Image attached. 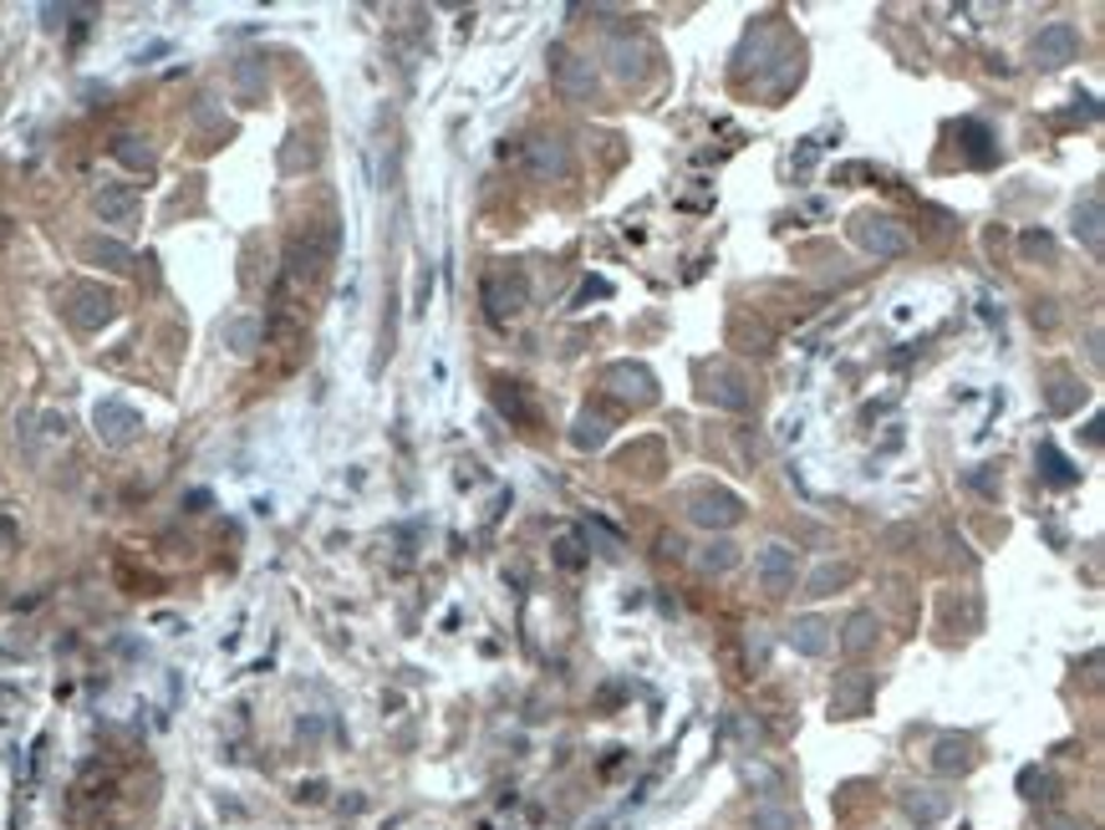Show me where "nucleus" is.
<instances>
[{"label": "nucleus", "mask_w": 1105, "mask_h": 830, "mask_svg": "<svg viewBox=\"0 0 1105 830\" xmlns=\"http://www.w3.org/2000/svg\"><path fill=\"white\" fill-rule=\"evenodd\" d=\"M546 72H550V82H556L571 103H586L591 92H596V67H591L581 51H571L566 42H550L546 46Z\"/></svg>", "instance_id": "1"}, {"label": "nucleus", "mask_w": 1105, "mask_h": 830, "mask_svg": "<svg viewBox=\"0 0 1105 830\" xmlns=\"http://www.w3.org/2000/svg\"><path fill=\"white\" fill-rule=\"evenodd\" d=\"M113 316H118V296H113L107 285L77 281L72 291H67V322H72L77 331H103Z\"/></svg>", "instance_id": "2"}, {"label": "nucleus", "mask_w": 1105, "mask_h": 830, "mask_svg": "<svg viewBox=\"0 0 1105 830\" xmlns=\"http://www.w3.org/2000/svg\"><path fill=\"white\" fill-rule=\"evenodd\" d=\"M525 168H531L540 184H566L575 174V153L560 133H535L525 143Z\"/></svg>", "instance_id": "3"}, {"label": "nucleus", "mask_w": 1105, "mask_h": 830, "mask_svg": "<svg viewBox=\"0 0 1105 830\" xmlns=\"http://www.w3.org/2000/svg\"><path fill=\"white\" fill-rule=\"evenodd\" d=\"M92 429H97V439H103L107 448H128V444H138V433H143V413L128 408L123 398H103L92 408Z\"/></svg>", "instance_id": "4"}, {"label": "nucleus", "mask_w": 1105, "mask_h": 830, "mask_svg": "<svg viewBox=\"0 0 1105 830\" xmlns=\"http://www.w3.org/2000/svg\"><path fill=\"white\" fill-rule=\"evenodd\" d=\"M1075 57H1080V31L1070 26V21H1049V26L1030 42V61H1034V67H1045V72H1055V67H1070Z\"/></svg>", "instance_id": "5"}, {"label": "nucleus", "mask_w": 1105, "mask_h": 830, "mask_svg": "<svg viewBox=\"0 0 1105 830\" xmlns=\"http://www.w3.org/2000/svg\"><path fill=\"white\" fill-rule=\"evenodd\" d=\"M688 519L703 525V530H734L744 519V500L734 490H698L688 500Z\"/></svg>", "instance_id": "6"}, {"label": "nucleus", "mask_w": 1105, "mask_h": 830, "mask_svg": "<svg viewBox=\"0 0 1105 830\" xmlns=\"http://www.w3.org/2000/svg\"><path fill=\"white\" fill-rule=\"evenodd\" d=\"M851 235H856V245H861V250L882 255V260H892V255H907V230H902L897 220H886V214H856Z\"/></svg>", "instance_id": "7"}, {"label": "nucleus", "mask_w": 1105, "mask_h": 830, "mask_svg": "<svg viewBox=\"0 0 1105 830\" xmlns=\"http://www.w3.org/2000/svg\"><path fill=\"white\" fill-rule=\"evenodd\" d=\"M332 250H337V230H306V235H295L291 250H286V260H291V276H295V281H316V276H322V266L332 260Z\"/></svg>", "instance_id": "8"}, {"label": "nucleus", "mask_w": 1105, "mask_h": 830, "mask_svg": "<svg viewBox=\"0 0 1105 830\" xmlns=\"http://www.w3.org/2000/svg\"><path fill=\"white\" fill-rule=\"evenodd\" d=\"M754 571H759V586H765L769 596L795 592V576H800V556H795V546H784V540H769V546L759 550V561H754Z\"/></svg>", "instance_id": "9"}, {"label": "nucleus", "mask_w": 1105, "mask_h": 830, "mask_svg": "<svg viewBox=\"0 0 1105 830\" xmlns=\"http://www.w3.org/2000/svg\"><path fill=\"white\" fill-rule=\"evenodd\" d=\"M602 383H606V393H617V398L637 402V408L658 398V377H652L642 362H612V367L602 372Z\"/></svg>", "instance_id": "10"}, {"label": "nucleus", "mask_w": 1105, "mask_h": 830, "mask_svg": "<svg viewBox=\"0 0 1105 830\" xmlns=\"http://www.w3.org/2000/svg\"><path fill=\"white\" fill-rule=\"evenodd\" d=\"M602 57H606V67H612V77H621V82H642V77H648L652 51H648L642 36H606Z\"/></svg>", "instance_id": "11"}, {"label": "nucleus", "mask_w": 1105, "mask_h": 830, "mask_svg": "<svg viewBox=\"0 0 1105 830\" xmlns=\"http://www.w3.org/2000/svg\"><path fill=\"white\" fill-rule=\"evenodd\" d=\"M520 306H525V276H515V281H510V276H489V281H485V312H489V322H495V327H504V322H510Z\"/></svg>", "instance_id": "12"}, {"label": "nucleus", "mask_w": 1105, "mask_h": 830, "mask_svg": "<svg viewBox=\"0 0 1105 830\" xmlns=\"http://www.w3.org/2000/svg\"><path fill=\"white\" fill-rule=\"evenodd\" d=\"M703 402H713V408H729V413H744L749 408V387H744V377L729 367H713L703 372Z\"/></svg>", "instance_id": "13"}, {"label": "nucleus", "mask_w": 1105, "mask_h": 830, "mask_svg": "<svg viewBox=\"0 0 1105 830\" xmlns=\"http://www.w3.org/2000/svg\"><path fill=\"white\" fill-rule=\"evenodd\" d=\"M871 693H876V682H871V673H861V667H851V673H840V678H836V693H830V709H836L840 718H856V713H866Z\"/></svg>", "instance_id": "14"}, {"label": "nucleus", "mask_w": 1105, "mask_h": 830, "mask_svg": "<svg viewBox=\"0 0 1105 830\" xmlns=\"http://www.w3.org/2000/svg\"><path fill=\"white\" fill-rule=\"evenodd\" d=\"M830 642H836V627L826 617H795V627H790V647L800 657H826Z\"/></svg>", "instance_id": "15"}, {"label": "nucleus", "mask_w": 1105, "mask_h": 830, "mask_svg": "<svg viewBox=\"0 0 1105 830\" xmlns=\"http://www.w3.org/2000/svg\"><path fill=\"white\" fill-rule=\"evenodd\" d=\"M1075 239H1085V250H1091V255L1105 250V204H1101V189H1091L1075 204Z\"/></svg>", "instance_id": "16"}, {"label": "nucleus", "mask_w": 1105, "mask_h": 830, "mask_svg": "<svg viewBox=\"0 0 1105 830\" xmlns=\"http://www.w3.org/2000/svg\"><path fill=\"white\" fill-rule=\"evenodd\" d=\"M92 209H97L103 224H128L138 214V194L128 184H103V189L92 194Z\"/></svg>", "instance_id": "17"}, {"label": "nucleus", "mask_w": 1105, "mask_h": 830, "mask_svg": "<svg viewBox=\"0 0 1105 830\" xmlns=\"http://www.w3.org/2000/svg\"><path fill=\"white\" fill-rule=\"evenodd\" d=\"M932 770H938V774L973 770V739H968V734H943V739L932 744Z\"/></svg>", "instance_id": "18"}, {"label": "nucleus", "mask_w": 1105, "mask_h": 830, "mask_svg": "<svg viewBox=\"0 0 1105 830\" xmlns=\"http://www.w3.org/2000/svg\"><path fill=\"white\" fill-rule=\"evenodd\" d=\"M82 260H92V266H103V270H133V250H128L123 239H113V235H88L82 239Z\"/></svg>", "instance_id": "19"}, {"label": "nucleus", "mask_w": 1105, "mask_h": 830, "mask_svg": "<svg viewBox=\"0 0 1105 830\" xmlns=\"http://www.w3.org/2000/svg\"><path fill=\"white\" fill-rule=\"evenodd\" d=\"M876 638H882V622L871 611H856L851 622H846V632H840V647H846V657H866L876 647Z\"/></svg>", "instance_id": "20"}, {"label": "nucleus", "mask_w": 1105, "mask_h": 830, "mask_svg": "<svg viewBox=\"0 0 1105 830\" xmlns=\"http://www.w3.org/2000/svg\"><path fill=\"white\" fill-rule=\"evenodd\" d=\"M851 581H856V565L851 561H826V565H815V571H811V581H805V596H815V601H821V596H836L840 586H851Z\"/></svg>", "instance_id": "21"}, {"label": "nucleus", "mask_w": 1105, "mask_h": 830, "mask_svg": "<svg viewBox=\"0 0 1105 830\" xmlns=\"http://www.w3.org/2000/svg\"><path fill=\"white\" fill-rule=\"evenodd\" d=\"M902 810H907V820H917V826H938V820L947 816V795H938V790H907V795H902Z\"/></svg>", "instance_id": "22"}, {"label": "nucleus", "mask_w": 1105, "mask_h": 830, "mask_svg": "<svg viewBox=\"0 0 1105 830\" xmlns=\"http://www.w3.org/2000/svg\"><path fill=\"white\" fill-rule=\"evenodd\" d=\"M113 159H118L123 168H133V174H153V164H159V153L148 149V138H138V133L113 138Z\"/></svg>", "instance_id": "23"}, {"label": "nucleus", "mask_w": 1105, "mask_h": 830, "mask_svg": "<svg viewBox=\"0 0 1105 830\" xmlns=\"http://www.w3.org/2000/svg\"><path fill=\"white\" fill-rule=\"evenodd\" d=\"M734 565H738V546H734V540L713 535L708 546H698V571H703V576H723V571H734Z\"/></svg>", "instance_id": "24"}, {"label": "nucleus", "mask_w": 1105, "mask_h": 830, "mask_svg": "<svg viewBox=\"0 0 1105 830\" xmlns=\"http://www.w3.org/2000/svg\"><path fill=\"white\" fill-rule=\"evenodd\" d=\"M260 337H266V327L255 322V316H235L230 327H224V347L235 356H255V347H260Z\"/></svg>", "instance_id": "25"}, {"label": "nucleus", "mask_w": 1105, "mask_h": 830, "mask_svg": "<svg viewBox=\"0 0 1105 830\" xmlns=\"http://www.w3.org/2000/svg\"><path fill=\"white\" fill-rule=\"evenodd\" d=\"M495 402H500V413H504V418H515V423H531V418H535V408L525 402L520 383H504V377H500V383H495Z\"/></svg>", "instance_id": "26"}, {"label": "nucleus", "mask_w": 1105, "mask_h": 830, "mask_svg": "<svg viewBox=\"0 0 1105 830\" xmlns=\"http://www.w3.org/2000/svg\"><path fill=\"white\" fill-rule=\"evenodd\" d=\"M1039 469H1045V479H1049V484H1060V490L1080 479V475H1075V464L1065 459L1055 444H1039Z\"/></svg>", "instance_id": "27"}, {"label": "nucleus", "mask_w": 1105, "mask_h": 830, "mask_svg": "<svg viewBox=\"0 0 1105 830\" xmlns=\"http://www.w3.org/2000/svg\"><path fill=\"white\" fill-rule=\"evenodd\" d=\"M606 433H612V423H606L602 413H581L575 418V429H571V444L575 448H602Z\"/></svg>", "instance_id": "28"}, {"label": "nucleus", "mask_w": 1105, "mask_h": 830, "mask_svg": "<svg viewBox=\"0 0 1105 830\" xmlns=\"http://www.w3.org/2000/svg\"><path fill=\"white\" fill-rule=\"evenodd\" d=\"M749 826H754V830H805V826H800V816L790 810V805H759Z\"/></svg>", "instance_id": "29"}, {"label": "nucleus", "mask_w": 1105, "mask_h": 830, "mask_svg": "<svg viewBox=\"0 0 1105 830\" xmlns=\"http://www.w3.org/2000/svg\"><path fill=\"white\" fill-rule=\"evenodd\" d=\"M1070 387L1075 383H1070L1065 372H1055V393H1049V408H1055V413H1070V408H1075V393H1070Z\"/></svg>", "instance_id": "30"}, {"label": "nucleus", "mask_w": 1105, "mask_h": 830, "mask_svg": "<svg viewBox=\"0 0 1105 830\" xmlns=\"http://www.w3.org/2000/svg\"><path fill=\"white\" fill-rule=\"evenodd\" d=\"M1024 255H1045L1049 260V255H1055V239L1049 235H1024Z\"/></svg>", "instance_id": "31"}, {"label": "nucleus", "mask_w": 1105, "mask_h": 830, "mask_svg": "<svg viewBox=\"0 0 1105 830\" xmlns=\"http://www.w3.org/2000/svg\"><path fill=\"white\" fill-rule=\"evenodd\" d=\"M968 484H973V490H978V494H988V500H993V494H999V484H993V475H984V469H973V475H968Z\"/></svg>", "instance_id": "32"}, {"label": "nucleus", "mask_w": 1105, "mask_h": 830, "mask_svg": "<svg viewBox=\"0 0 1105 830\" xmlns=\"http://www.w3.org/2000/svg\"><path fill=\"white\" fill-rule=\"evenodd\" d=\"M11 546H15V530L5 525V519H0V550H11Z\"/></svg>", "instance_id": "33"}, {"label": "nucleus", "mask_w": 1105, "mask_h": 830, "mask_svg": "<svg viewBox=\"0 0 1105 830\" xmlns=\"http://www.w3.org/2000/svg\"><path fill=\"white\" fill-rule=\"evenodd\" d=\"M1045 826H1049V830H1080V826H1075V820H1060V816H1049V820H1045Z\"/></svg>", "instance_id": "34"}]
</instances>
